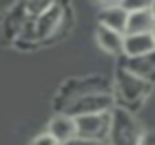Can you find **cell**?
<instances>
[{
	"instance_id": "2",
	"label": "cell",
	"mask_w": 155,
	"mask_h": 145,
	"mask_svg": "<svg viewBox=\"0 0 155 145\" xmlns=\"http://www.w3.org/2000/svg\"><path fill=\"white\" fill-rule=\"evenodd\" d=\"M144 129L135 118L134 112L124 111L121 107L112 109V123L108 133V145H139Z\"/></svg>"
},
{
	"instance_id": "17",
	"label": "cell",
	"mask_w": 155,
	"mask_h": 145,
	"mask_svg": "<svg viewBox=\"0 0 155 145\" xmlns=\"http://www.w3.org/2000/svg\"><path fill=\"white\" fill-rule=\"evenodd\" d=\"M152 13H153V16H155V2H152Z\"/></svg>"
},
{
	"instance_id": "4",
	"label": "cell",
	"mask_w": 155,
	"mask_h": 145,
	"mask_svg": "<svg viewBox=\"0 0 155 145\" xmlns=\"http://www.w3.org/2000/svg\"><path fill=\"white\" fill-rule=\"evenodd\" d=\"M69 85H72V87H61V91L58 93V109L60 111L78 96L92 94V93H112V83L105 76H88L85 80H72Z\"/></svg>"
},
{
	"instance_id": "6",
	"label": "cell",
	"mask_w": 155,
	"mask_h": 145,
	"mask_svg": "<svg viewBox=\"0 0 155 145\" xmlns=\"http://www.w3.org/2000/svg\"><path fill=\"white\" fill-rule=\"evenodd\" d=\"M126 22H128V13L121 7V2H110V4H103L99 7V15H97V26L108 27L112 31L123 33L126 31Z\"/></svg>"
},
{
	"instance_id": "10",
	"label": "cell",
	"mask_w": 155,
	"mask_h": 145,
	"mask_svg": "<svg viewBox=\"0 0 155 145\" xmlns=\"http://www.w3.org/2000/svg\"><path fill=\"white\" fill-rule=\"evenodd\" d=\"M155 51V44L152 33L148 35H124L123 58H139Z\"/></svg>"
},
{
	"instance_id": "18",
	"label": "cell",
	"mask_w": 155,
	"mask_h": 145,
	"mask_svg": "<svg viewBox=\"0 0 155 145\" xmlns=\"http://www.w3.org/2000/svg\"><path fill=\"white\" fill-rule=\"evenodd\" d=\"M152 38H153V44H155V27H153V31H152Z\"/></svg>"
},
{
	"instance_id": "12",
	"label": "cell",
	"mask_w": 155,
	"mask_h": 145,
	"mask_svg": "<svg viewBox=\"0 0 155 145\" xmlns=\"http://www.w3.org/2000/svg\"><path fill=\"white\" fill-rule=\"evenodd\" d=\"M29 16H27V11H25V5L24 4H18L11 9V13L5 15L4 18V24H2V31L7 40L11 38H16V36L22 35L25 24H27Z\"/></svg>"
},
{
	"instance_id": "5",
	"label": "cell",
	"mask_w": 155,
	"mask_h": 145,
	"mask_svg": "<svg viewBox=\"0 0 155 145\" xmlns=\"http://www.w3.org/2000/svg\"><path fill=\"white\" fill-rule=\"evenodd\" d=\"M112 123V111L110 112H99V114H88L76 118L78 138L85 140H97V142H108Z\"/></svg>"
},
{
	"instance_id": "16",
	"label": "cell",
	"mask_w": 155,
	"mask_h": 145,
	"mask_svg": "<svg viewBox=\"0 0 155 145\" xmlns=\"http://www.w3.org/2000/svg\"><path fill=\"white\" fill-rule=\"evenodd\" d=\"M139 145H155V131H146Z\"/></svg>"
},
{
	"instance_id": "15",
	"label": "cell",
	"mask_w": 155,
	"mask_h": 145,
	"mask_svg": "<svg viewBox=\"0 0 155 145\" xmlns=\"http://www.w3.org/2000/svg\"><path fill=\"white\" fill-rule=\"evenodd\" d=\"M63 145H108V142H97V140H85V138H72L71 142Z\"/></svg>"
},
{
	"instance_id": "11",
	"label": "cell",
	"mask_w": 155,
	"mask_h": 145,
	"mask_svg": "<svg viewBox=\"0 0 155 145\" xmlns=\"http://www.w3.org/2000/svg\"><path fill=\"white\" fill-rule=\"evenodd\" d=\"M96 42L105 53H108L112 56H123V45H124V35L123 33H117V31H112L108 27L97 26Z\"/></svg>"
},
{
	"instance_id": "3",
	"label": "cell",
	"mask_w": 155,
	"mask_h": 145,
	"mask_svg": "<svg viewBox=\"0 0 155 145\" xmlns=\"http://www.w3.org/2000/svg\"><path fill=\"white\" fill-rule=\"evenodd\" d=\"M114 107H116V100L112 93H92V94H83L71 100L61 109V112L72 118H79V116H88V114L110 112Z\"/></svg>"
},
{
	"instance_id": "9",
	"label": "cell",
	"mask_w": 155,
	"mask_h": 145,
	"mask_svg": "<svg viewBox=\"0 0 155 145\" xmlns=\"http://www.w3.org/2000/svg\"><path fill=\"white\" fill-rule=\"evenodd\" d=\"M155 27V16L152 13V5L128 13V22H126V31L124 35H148Z\"/></svg>"
},
{
	"instance_id": "14",
	"label": "cell",
	"mask_w": 155,
	"mask_h": 145,
	"mask_svg": "<svg viewBox=\"0 0 155 145\" xmlns=\"http://www.w3.org/2000/svg\"><path fill=\"white\" fill-rule=\"evenodd\" d=\"M31 145H60V143H58L56 138H52L49 133H41V134H38V136L31 142Z\"/></svg>"
},
{
	"instance_id": "8",
	"label": "cell",
	"mask_w": 155,
	"mask_h": 145,
	"mask_svg": "<svg viewBox=\"0 0 155 145\" xmlns=\"http://www.w3.org/2000/svg\"><path fill=\"white\" fill-rule=\"evenodd\" d=\"M121 65L126 67L130 72L137 74L139 78L155 85V51L139 58H123Z\"/></svg>"
},
{
	"instance_id": "13",
	"label": "cell",
	"mask_w": 155,
	"mask_h": 145,
	"mask_svg": "<svg viewBox=\"0 0 155 145\" xmlns=\"http://www.w3.org/2000/svg\"><path fill=\"white\" fill-rule=\"evenodd\" d=\"M150 5H152V2H143V0H123L121 2V7L126 13H134V11H139V9L150 7Z\"/></svg>"
},
{
	"instance_id": "1",
	"label": "cell",
	"mask_w": 155,
	"mask_h": 145,
	"mask_svg": "<svg viewBox=\"0 0 155 145\" xmlns=\"http://www.w3.org/2000/svg\"><path fill=\"white\" fill-rule=\"evenodd\" d=\"M152 91H153V85L150 82L130 72L121 64L117 65L116 74H114V83H112V94L116 100V107H121L135 114L144 105Z\"/></svg>"
},
{
	"instance_id": "7",
	"label": "cell",
	"mask_w": 155,
	"mask_h": 145,
	"mask_svg": "<svg viewBox=\"0 0 155 145\" xmlns=\"http://www.w3.org/2000/svg\"><path fill=\"white\" fill-rule=\"evenodd\" d=\"M47 133H49L52 138H56V142H58L60 145L67 143V142H71L72 138H76L78 136L76 118L60 112V114H56V116L49 122V125H47Z\"/></svg>"
}]
</instances>
